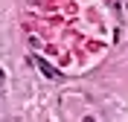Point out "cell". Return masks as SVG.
<instances>
[{"mask_svg":"<svg viewBox=\"0 0 128 122\" xmlns=\"http://www.w3.org/2000/svg\"><path fill=\"white\" fill-rule=\"evenodd\" d=\"M32 64L38 67V70H41V73H44V76H47V79H61V73H58L56 67L50 64V61H44V58H38V55H32Z\"/></svg>","mask_w":128,"mask_h":122,"instance_id":"1","label":"cell"},{"mask_svg":"<svg viewBox=\"0 0 128 122\" xmlns=\"http://www.w3.org/2000/svg\"><path fill=\"white\" fill-rule=\"evenodd\" d=\"M3 81H6V76H3V70H0V87H3Z\"/></svg>","mask_w":128,"mask_h":122,"instance_id":"2","label":"cell"}]
</instances>
